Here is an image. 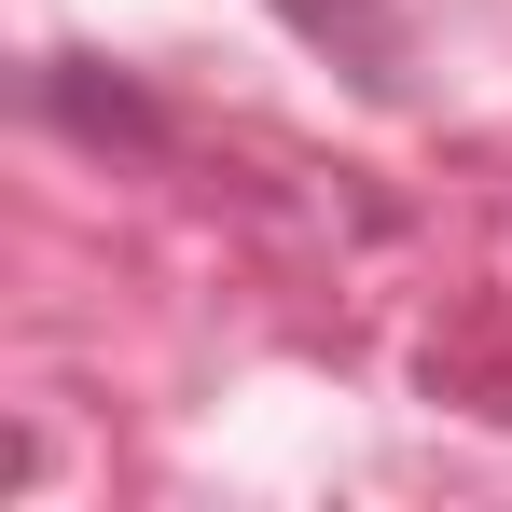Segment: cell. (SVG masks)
<instances>
[]
</instances>
